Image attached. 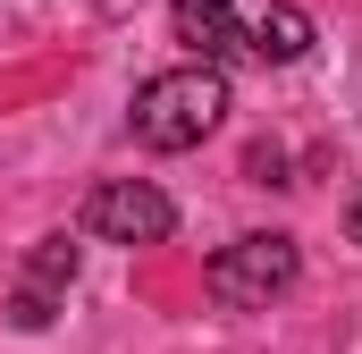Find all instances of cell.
Returning a JSON list of instances; mask_svg holds the SVG:
<instances>
[{
	"mask_svg": "<svg viewBox=\"0 0 362 354\" xmlns=\"http://www.w3.org/2000/svg\"><path fill=\"white\" fill-rule=\"evenodd\" d=\"M68 278H76V245H68V236H42L34 262H25V278H17V295H8V321H17V329H51Z\"/></svg>",
	"mask_w": 362,
	"mask_h": 354,
	"instance_id": "5b68a950",
	"label": "cell"
},
{
	"mask_svg": "<svg viewBox=\"0 0 362 354\" xmlns=\"http://www.w3.org/2000/svg\"><path fill=\"white\" fill-rule=\"evenodd\" d=\"M295 278H303L295 236H236V245H219V253L202 262V287H211L228 312H262V304L286 295Z\"/></svg>",
	"mask_w": 362,
	"mask_h": 354,
	"instance_id": "3957f363",
	"label": "cell"
},
{
	"mask_svg": "<svg viewBox=\"0 0 362 354\" xmlns=\"http://www.w3.org/2000/svg\"><path fill=\"white\" fill-rule=\"evenodd\" d=\"M219 118H228V76L202 68V59L169 68V76H152L135 93V144L144 152H194V144L219 135Z\"/></svg>",
	"mask_w": 362,
	"mask_h": 354,
	"instance_id": "7a4b0ae2",
	"label": "cell"
},
{
	"mask_svg": "<svg viewBox=\"0 0 362 354\" xmlns=\"http://www.w3.org/2000/svg\"><path fill=\"white\" fill-rule=\"evenodd\" d=\"M346 236H354V245H362V194H354V202H346Z\"/></svg>",
	"mask_w": 362,
	"mask_h": 354,
	"instance_id": "8992f818",
	"label": "cell"
},
{
	"mask_svg": "<svg viewBox=\"0 0 362 354\" xmlns=\"http://www.w3.org/2000/svg\"><path fill=\"white\" fill-rule=\"evenodd\" d=\"M76 228H85V236H101V245H169L177 202H169L152 177H110V185H93V194H85Z\"/></svg>",
	"mask_w": 362,
	"mask_h": 354,
	"instance_id": "277c9868",
	"label": "cell"
},
{
	"mask_svg": "<svg viewBox=\"0 0 362 354\" xmlns=\"http://www.w3.org/2000/svg\"><path fill=\"white\" fill-rule=\"evenodd\" d=\"M177 42L202 51V68L228 76V59L295 68L312 51V17L295 0H177Z\"/></svg>",
	"mask_w": 362,
	"mask_h": 354,
	"instance_id": "6da1fadb",
	"label": "cell"
}]
</instances>
